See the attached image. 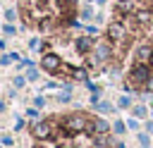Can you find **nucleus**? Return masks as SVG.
<instances>
[{"label":"nucleus","mask_w":153,"mask_h":148,"mask_svg":"<svg viewBox=\"0 0 153 148\" xmlns=\"http://www.w3.org/2000/svg\"><path fill=\"white\" fill-rule=\"evenodd\" d=\"M81 17H84V19H91V17H93V10H91V7L81 10Z\"/></svg>","instance_id":"nucleus-15"},{"label":"nucleus","mask_w":153,"mask_h":148,"mask_svg":"<svg viewBox=\"0 0 153 148\" xmlns=\"http://www.w3.org/2000/svg\"><path fill=\"white\" fill-rule=\"evenodd\" d=\"M72 79H74V81H86V79H88V69L81 67V64H76V67L72 69Z\"/></svg>","instance_id":"nucleus-8"},{"label":"nucleus","mask_w":153,"mask_h":148,"mask_svg":"<svg viewBox=\"0 0 153 148\" xmlns=\"http://www.w3.org/2000/svg\"><path fill=\"white\" fill-rule=\"evenodd\" d=\"M131 112H134V117H136V119H141V117H146V105H134V110H131Z\"/></svg>","instance_id":"nucleus-11"},{"label":"nucleus","mask_w":153,"mask_h":148,"mask_svg":"<svg viewBox=\"0 0 153 148\" xmlns=\"http://www.w3.org/2000/svg\"><path fill=\"white\" fill-rule=\"evenodd\" d=\"M33 103H36V107H43V105H45V100H43V98H36Z\"/></svg>","instance_id":"nucleus-18"},{"label":"nucleus","mask_w":153,"mask_h":148,"mask_svg":"<svg viewBox=\"0 0 153 148\" xmlns=\"http://www.w3.org/2000/svg\"><path fill=\"white\" fill-rule=\"evenodd\" d=\"M151 53H153V45H151V43H141V45L136 48V62H148Z\"/></svg>","instance_id":"nucleus-6"},{"label":"nucleus","mask_w":153,"mask_h":148,"mask_svg":"<svg viewBox=\"0 0 153 148\" xmlns=\"http://www.w3.org/2000/svg\"><path fill=\"white\" fill-rule=\"evenodd\" d=\"M139 146L141 148H151V136L143 134V131H139Z\"/></svg>","instance_id":"nucleus-9"},{"label":"nucleus","mask_w":153,"mask_h":148,"mask_svg":"<svg viewBox=\"0 0 153 148\" xmlns=\"http://www.w3.org/2000/svg\"><path fill=\"white\" fill-rule=\"evenodd\" d=\"M96 107H98L100 112H112V107H110L108 103H96Z\"/></svg>","instance_id":"nucleus-14"},{"label":"nucleus","mask_w":153,"mask_h":148,"mask_svg":"<svg viewBox=\"0 0 153 148\" xmlns=\"http://www.w3.org/2000/svg\"><path fill=\"white\" fill-rule=\"evenodd\" d=\"M112 131H115L117 136H122V134H124V124H122V122H115V124H112Z\"/></svg>","instance_id":"nucleus-12"},{"label":"nucleus","mask_w":153,"mask_h":148,"mask_svg":"<svg viewBox=\"0 0 153 148\" xmlns=\"http://www.w3.org/2000/svg\"><path fill=\"white\" fill-rule=\"evenodd\" d=\"M50 131H53V127H50V119H48V117H45V119H41V122H33V124H31V136H33L36 141L48 138V136H50Z\"/></svg>","instance_id":"nucleus-4"},{"label":"nucleus","mask_w":153,"mask_h":148,"mask_svg":"<svg viewBox=\"0 0 153 148\" xmlns=\"http://www.w3.org/2000/svg\"><path fill=\"white\" fill-rule=\"evenodd\" d=\"M93 129H96V134H108L110 131V122H105L103 117H93Z\"/></svg>","instance_id":"nucleus-7"},{"label":"nucleus","mask_w":153,"mask_h":148,"mask_svg":"<svg viewBox=\"0 0 153 148\" xmlns=\"http://www.w3.org/2000/svg\"><path fill=\"white\" fill-rule=\"evenodd\" d=\"M127 127H129L131 131H139V119H136V117H131V119L127 122Z\"/></svg>","instance_id":"nucleus-13"},{"label":"nucleus","mask_w":153,"mask_h":148,"mask_svg":"<svg viewBox=\"0 0 153 148\" xmlns=\"http://www.w3.org/2000/svg\"><path fill=\"white\" fill-rule=\"evenodd\" d=\"M148 64H151V67H153V53H151V57H148Z\"/></svg>","instance_id":"nucleus-21"},{"label":"nucleus","mask_w":153,"mask_h":148,"mask_svg":"<svg viewBox=\"0 0 153 148\" xmlns=\"http://www.w3.org/2000/svg\"><path fill=\"white\" fill-rule=\"evenodd\" d=\"M151 91H153V76H151V79H148V84H146V93H151Z\"/></svg>","instance_id":"nucleus-17"},{"label":"nucleus","mask_w":153,"mask_h":148,"mask_svg":"<svg viewBox=\"0 0 153 148\" xmlns=\"http://www.w3.org/2000/svg\"><path fill=\"white\" fill-rule=\"evenodd\" d=\"M86 33H88V36H96L98 29H96V26H86Z\"/></svg>","instance_id":"nucleus-16"},{"label":"nucleus","mask_w":153,"mask_h":148,"mask_svg":"<svg viewBox=\"0 0 153 148\" xmlns=\"http://www.w3.org/2000/svg\"><path fill=\"white\" fill-rule=\"evenodd\" d=\"M112 148H124V143H115V146H112Z\"/></svg>","instance_id":"nucleus-20"},{"label":"nucleus","mask_w":153,"mask_h":148,"mask_svg":"<svg viewBox=\"0 0 153 148\" xmlns=\"http://www.w3.org/2000/svg\"><path fill=\"white\" fill-rule=\"evenodd\" d=\"M105 38L112 43V48L120 45V43H124V41H127V26H124L122 21H117V19L110 21V26L105 29Z\"/></svg>","instance_id":"nucleus-3"},{"label":"nucleus","mask_w":153,"mask_h":148,"mask_svg":"<svg viewBox=\"0 0 153 148\" xmlns=\"http://www.w3.org/2000/svg\"><path fill=\"white\" fill-rule=\"evenodd\" d=\"M146 131H148V134H153V122H148V124H146Z\"/></svg>","instance_id":"nucleus-19"},{"label":"nucleus","mask_w":153,"mask_h":148,"mask_svg":"<svg viewBox=\"0 0 153 148\" xmlns=\"http://www.w3.org/2000/svg\"><path fill=\"white\" fill-rule=\"evenodd\" d=\"M19 19L38 31H53L57 26H79L74 21L76 0H17Z\"/></svg>","instance_id":"nucleus-1"},{"label":"nucleus","mask_w":153,"mask_h":148,"mask_svg":"<svg viewBox=\"0 0 153 148\" xmlns=\"http://www.w3.org/2000/svg\"><path fill=\"white\" fill-rule=\"evenodd\" d=\"M117 107H122V110H124V107H131V98H129V95H120Z\"/></svg>","instance_id":"nucleus-10"},{"label":"nucleus","mask_w":153,"mask_h":148,"mask_svg":"<svg viewBox=\"0 0 153 148\" xmlns=\"http://www.w3.org/2000/svg\"><path fill=\"white\" fill-rule=\"evenodd\" d=\"M131 14H134V24L141 26V24H146V21L151 19V7H136Z\"/></svg>","instance_id":"nucleus-5"},{"label":"nucleus","mask_w":153,"mask_h":148,"mask_svg":"<svg viewBox=\"0 0 153 148\" xmlns=\"http://www.w3.org/2000/svg\"><path fill=\"white\" fill-rule=\"evenodd\" d=\"M96 2H100V5H103V2H105V0H96Z\"/></svg>","instance_id":"nucleus-22"},{"label":"nucleus","mask_w":153,"mask_h":148,"mask_svg":"<svg viewBox=\"0 0 153 148\" xmlns=\"http://www.w3.org/2000/svg\"><path fill=\"white\" fill-rule=\"evenodd\" d=\"M151 76H153V67L148 62H134L127 74V84H131L134 88H143V84H148Z\"/></svg>","instance_id":"nucleus-2"}]
</instances>
